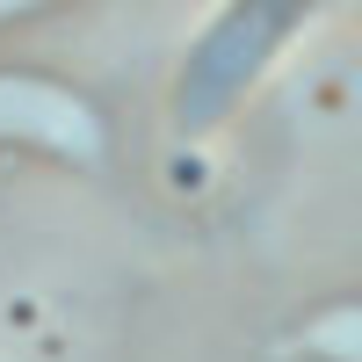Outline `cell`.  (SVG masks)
I'll use <instances>...</instances> for the list:
<instances>
[{"mask_svg": "<svg viewBox=\"0 0 362 362\" xmlns=\"http://www.w3.org/2000/svg\"><path fill=\"white\" fill-rule=\"evenodd\" d=\"M0 145H29L66 167H102V116L51 80H0Z\"/></svg>", "mask_w": 362, "mask_h": 362, "instance_id": "cell-1", "label": "cell"}]
</instances>
